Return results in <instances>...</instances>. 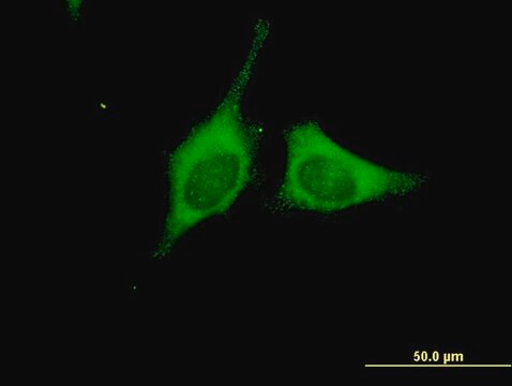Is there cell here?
Returning <instances> with one entry per match:
<instances>
[{"label":"cell","mask_w":512,"mask_h":386,"mask_svg":"<svg viewBox=\"0 0 512 386\" xmlns=\"http://www.w3.org/2000/svg\"><path fill=\"white\" fill-rule=\"evenodd\" d=\"M402 376H495L505 365L480 363L472 351L461 346H418L401 364L388 366Z\"/></svg>","instance_id":"cell-3"},{"label":"cell","mask_w":512,"mask_h":386,"mask_svg":"<svg viewBox=\"0 0 512 386\" xmlns=\"http://www.w3.org/2000/svg\"><path fill=\"white\" fill-rule=\"evenodd\" d=\"M263 47L251 43L231 97L213 118L174 151L168 173V211L158 244L167 256L186 234L232 209L252 186L264 138L250 122L243 99Z\"/></svg>","instance_id":"cell-1"},{"label":"cell","mask_w":512,"mask_h":386,"mask_svg":"<svg viewBox=\"0 0 512 386\" xmlns=\"http://www.w3.org/2000/svg\"><path fill=\"white\" fill-rule=\"evenodd\" d=\"M284 165L273 199L281 215L331 217L419 197L425 175L381 165L337 141L312 118L283 133Z\"/></svg>","instance_id":"cell-2"}]
</instances>
